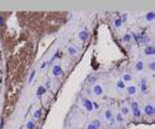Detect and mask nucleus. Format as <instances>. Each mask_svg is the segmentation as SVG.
Instances as JSON below:
<instances>
[{"label": "nucleus", "instance_id": "nucleus-12", "mask_svg": "<svg viewBox=\"0 0 155 129\" xmlns=\"http://www.w3.org/2000/svg\"><path fill=\"white\" fill-rule=\"evenodd\" d=\"M132 40H133V36H132V34H129V32H125V34H124V35L122 36V41L125 42V43L132 42Z\"/></svg>", "mask_w": 155, "mask_h": 129}, {"label": "nucleus", "instance_id": "nucleus-25", "mask_svg": "<svg viewBox=\"0 0 155 129\" xmlns=\"http://www.w3.org/2000/svg\"><path fill=\"white\" fill-rule=\"evenodd\" d=\"M92 123L94 124V125H96V127H97L98 129L101 128V122H99V119H93V120H92Z\"/></svg>", "mask_w": 155, "mask_h": 129}, {"label": "nucleus", "instance_id": "nucleus-2", "mask_svg": "<svg viewBox=\"0 0 155 129\" xmlns=\"http://www.w3.org/2000/svg\"><path fill=\"white\" fill-rule=\"evenodd\" d=\"M144 114L148 115V117H154V114H155V107H154V104L153 103H146L145 106H144Z\"/></svg>", "mask_w": 155, "mask_h": 129}, {"label": "nucleus", "instance_id": "nucleus-28", "mask_svg": "<svg viewBox=\"0 0 155 129\" xmlns=\"http://www.w3.org/2000/svg\"><path fill=\"white\" fill-rule=\"evenodd\" d=\"M127 19H128V14H123L122 15V18H120V20L124 22V21H127Z\"/></svg>", "mask_w": 155, "mask_h": 129}, {"label": "nucleus", "instance_id": "nucleus-29", "mask_svg": "<svg viewBox=\"0 0 155 129\" xmlns=\"http://www.w3.org/2000/svg\"><path fill=\"white\" fill-rule=\"evenodd\" d=\"M0 25H4V19H3L1 15H0Z\"/></svg>", "mask_w": 155, "mask_h": 129}, {"label": "nucleus", "instance_id": "nucleus-27", "mask_svg": "<svg viewBox=\"0 0 155 129\" xmlns=\"http://www.w3.org/2000/svg\"><path fill=\"white\" fill-rule=\"evenodd\" d=\"M35 74H36V71H32L30 74V77H29V83L32 82V80H34V77H35Z\"/></svg>", "mask_w": 155, "mask_h": 129}, {"label": "nucleus", "instance_id": "nucleus-26", "mask_svg": "<svg viewBox=\"0 0 155 129\" xmlns=\"http://www.w3.org/2000/svg\"><path fill=\"white\" fill-rule=\"evenodd\" d=\"M86 129H98V128L96 127V125L91 122V123H88V124H87V127H86Z\"/></svg>", "mask_w": 155, "mask_h": 129}, {"label": "nucleus", "instance_id": "nucleus-6", "mask_svg": "<svg viewBox=\"0 0 155 129\" xmlns=\"http://www.w3.org/2000/svg\"><path fill=\"white\" fill-rule=\"evenodd\" d=\"M92 92H93L94 96H97V97L102 96V94H103V87L101 86V84L96 83L94 86H93V88H92Z\"/></svg>", "mask_w": 155, "mask_h": 129}, {"label": "nucleus", "instance_id": "nucleus-16", "mask_svg": "<svg viewBox=\"0 0 155 129\" xmlns=\"http://www.w3.org/2000/svg\"><path fill=\"white\" fill-rule=\"evenodd\" d=\"M115 87L118 88L119 91H123V90H125V87H127V86H125V83H124L122 80H117V82H115Z\"/></svg>", "mask_w": 155, "mask_h": 129}, {"label": "nucleus", "instance_id": "nucleus-4", "mask_svg": "<svg viewBox=\"0 0 155 129\" xmlns=\"http://www.w3.org/2000/svg\"><path fill=\"white\" fill-rule=\"evenodd\" d=\"M77 37H78V40H80V41L84 42V41H87V40H88V37H89V34H88V31H87V30H86V29H83V30H81V31L78 32Z\"/></svg>", "mask_w": 155, "mask_h": 129}, {"label": "nucleus", "instance_id": "nucleus-1", "mask_svg": "<svg viewBox=\"0 0 155 129\" xmlns=\"http://www.w3.org/2000/svg\"><path fill=\"white\" fill-rule=\"evenodd\" d=\"M81 104L83 106V108L87 112H89V113H92L93 111H94V107H93V102L91 99H88V98H81Z\"/></svg>", "mask_w": 155, "mask_h": 129}, {"label": "nucleus", "instance_id": "nucleus-13", "mask_svg": "<svg viewBox=\"0 0 155 129\" xmlns=\"http://www.w3.org/2000/svg\"><path fill=\"white\" fill-rule=\"evenodd\" d=\"M145 20L148 22H153L155 20V13L154 11H148L145 14Z\"/></svg>", "mask_w": 155, "mask_h": 129}, {"label": "nucleus", "instance_id": "nucleus-23", "mask_svg": "<svg viewBox=\"0 0 155 129\" xmlns=\"http://www.w3.org/2000/svg\"><path fill=\"white\" fill-rule=\"evenodd\" d=\"M148 68H149L150 72H154L155 71V61H149V63H148Z\"/></svg>", "mask_w": 155, "mask_h": 129}, {"label": "nucleus", "instance_id": "nucleus-24", "mask_svg": "<svg viewBox=\"0 0 155 129\" xmlns=\"http://www.w3.org/2000/svg\"><path fill=\"white\" fill-rule=\"evenodd\" d=\"M41 118V109H36L34 112V119H40Z\"/></svg>", "mask_w": 155, "mask_h": 129}, {"label": "nucleus", "instance_id": "nucleus-7", "mask_svg": "<svg viewBox=\"0 0 155 129\" xmlns=\"http://www.w3.org/2000/svg\"><path fill=\"white\" fill-rule=\"evenodd\" d=\"M143 52L145 56H154L155 55V47L151 46V45H148V46L144 47Z\"/></svg>", "mask_w": 155, "mask_h": 129}, {"label": "nucleus", "instance_id": "nucleus-22", "mask_svg": "<svg viewBox=\"0 0 155 129\" xmlns=\"http://www.w3.org/2000/svg\"><path fill=\"white\" fill-rule=\"evenodd\" d=\"M139 108V102L138 101H132V103H130V112L134 111V109H138Z\"/></svg>", "mask_w": 155, "mask_h": 129}, {"label": "nucleus", "instance_id": "nucleus-18", "mask_svg": "<svg viewBox=\"0 0 155 129\" xmlns=\"http://www.w3.org/2000/svg\"><path fill=\"white\" fill-rule=\"evenodd\" d=\"M113 25H114V28H115V29H119V28H122L123 21L120 20V18H115L114 20H113Z\"/></svg>", "mask_w": 155, "mask_h": 129}, {"label": "nucleus", "instance_id": "nucleus-3", "mask_svg": "<svg viewBox=\"0 0 155 129\" xmlns=\"http://www.w3.org/2000/svg\"><path fill=\"white\" fill-rule=\"evenodd\" d=\"M140 92H142L143 96L149 93V86H148V80L146 78H142L140 81Z\"/></svg>", "mask_w": 155, "mask_h": 129}, {"label": "nucleus", "instance_id": "nucleus-9", "mask_svg": "<svg viewBox=\"0 0 155 129\" xmlns=\"http://www.w3.org/2000/svg\"><path fill=\"white\" fill-rule=\"evenodd\" d=\"M67 53H68L70 56H72V57H73V56H77V55H78V49H77V47H76L75 45H70V46L67 47Z\"/></svg>", "mask_w": 155, "mask_h": 129}, {"label": "nucleus", "instance_id": "nucleus-17", "mask_svg": "<svg viewBox=\"0 0 155 129\" xmlns=\"http://www.w3.org/2000/svg\"><path fill=\"white\" fill-rule=\"evenodd\" d=\"M114 120H115V122H117V123H118V124H123V123H124V120H125V119H124V117H123L122 114H120V112H118V113L115 114V118H114Z\"/></svg>", "mask_w": 155, "mask_h": 129}, {"label": "nucleus", "instance_id": "nucleus-20", "mask_svg": "<svg viewBox=\"0 0 155 129\" xmlns=\"http://www.w3.org/2000/svg\"><path fill=\"white\" fill-rule=\"evenodd\" d=\"M46 93V87L45 86H39L36 90V94L37 96H42V94Z\"/></svg>", "mask_w": 155, "mask_h": 129}, {"label": "nucleus", "instance_id": "nucleus-21", "mask_svg": "<svg viewBox=\"0 0 155 129\" xmlns=\"http://www.w3.org/2000/svg\"><path fill=\"white\" fill-rule=\"evenodd\" d=\"M113 118V112L111 109H106L104 111V119L106 120H109Z\"/></svg>", "mask_w": 155, "mask_h": 129}, {"label": "nucleus", "instance_id": "nucleus-11", "mask_svg": "<svg viewBox=\"0 0 155 129\" xmlns=\"http://www.w3.org/2000/svg\"><path fill=\"white\" fill-rule=\"evenodd\" d=\"M134 70H135L137 72H139V73L144 71V62H143L142 60H138L137 61V63L134 64Z\"/></svg>", "mask_w": 155, "mask_h": 129}, {"label": "nucleus", "instance_id": "nucleus-10", "mask_svg": "<svg viewBox=\"0 0 155 129\" xmlns=\"http://www.w3.org/2000/svg\"><path fill=\"white\" fill-rule=\"evenodd\" d=\"M119 112H120V114H122L123 117L125 118V117H128V115L130 114V108L127 106V104H122V107H120V111Z\"/></svg>", "mask_w": 155, "mask_h": 129}, {"label": "nucleus", "instance_id": "nucleus-15", "mask_svg": "<svg viewBox=\"0 0 155 129\" xmlns=\"http://www.w3.org/2000/svg\"><path fill=\"white\" fill-rule=\"evenodd\" d=\"M26 129H36V123H35V120L34 119H29L26 122Z\"/></svg>", "mask_w": 155, "mask_h": 129}, {"label": "nucleus", "instance_id": "nucleus-19", "mask_svg": "<svg viewBox=\"0 0 155 129\" xmlns=\"http://www.w3.org/2000/svg\"><path fill=\"white\" fill-rule=\"evenodd\" d=\"M130 113H132V114H133V117H134V118H137V119H139V118L142 117V109H140V108H138V109L132 111Z\"/></svg>", "mask_w": 155, "mask_h": 129}, {"label": "nucleus", "instance_id": "nucleus-5", "mask_svg": "<svg viewBox=\"0 0 155 129\" xmlns=\"http://www.w3.org/2000/svg\"><path fill=\"white\" fill-rule=\"evenodd\" d=\"M125 91H127V94H128V96H135L138 93V87L135 84H130V86L125 87Z\"/></svg>", "mask_w": 155, "mask_h": 129}, {"label": "nucleus", "instance_id": "nucleus-8", "mask_svg": "<svg viewBox=\"0 0 155 129\" xmlns=\"http://www.w3.org/2000/svg\"><path fill=\"white\" fill-rule=\"evenodd\" d=\"M62 73H63V71H62L60 64H53L52 66V74L53 76L55 77H60V76H62Z\"/></svg>", "mask_w": 155, "mask_h": 129}, {"label": "nucleus", "instance_id": "nucleus-30", "mask_svg": "<svg viewBox=\"0 0 155 129\" xmlns=\"http://www.w3.org/2000/svg\"><path fill=\"white\" fill-rule=\"evenodd\" d=\"M46 66H47V62H44L42 64H41V68L44 70V68H45V67H46Z\"/></svg>", "mask_w": 155, "mask_h": 129}, {"label": "nucleus", "instance_id": "nucleus-14", "mask_svg": "<svg viewBox=\"0 0 155 129\" xmlns=\"http://www.w3.org/2000/svg\"><path fill=\"white\" fill-rule=\"evenodd\" d=\"M120 80H122L124 83H127V82L133 81V76L130 73H123V76H122V78H120Z\"/></svg>", "mask_w": 155, "mask_h": 129}]
</instances>
